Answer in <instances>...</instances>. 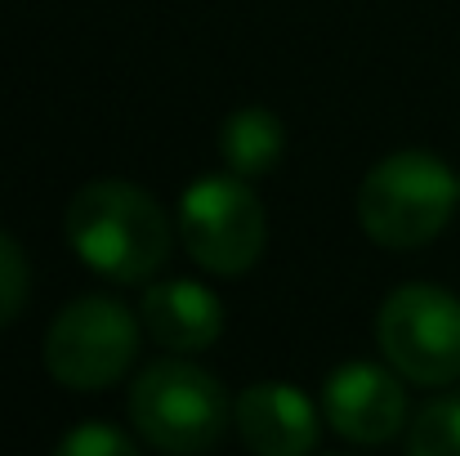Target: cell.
<instances>
[{
	"label": "cell",
	"mask_w": 460,
	"mask_h": 456,
	"mask_svg": "<svg viewBox=\"0 0 460 456\" xmlns=\"http://www.w3.org/2000/svg\"><path fill=\"white\" fill-rule=\"evenodd\" d=\"M130 421L153 448L170 456H192L224 439L233 403L206 367L188 358H161L139 371L130 389Z\"/></svg>",
	"instance_id": "3"
},
{
	"label": "cell",
	"mask_w": 460,
	"mask_h": 456,
	"mask_svg": "<svg viewBox=\"0 0 460 456\" xmlns=\"http://www.w3.org/2000/svg\"><path fill=\"white\" fill-rule=\"evenodd\" d=\"M322 416L349 443H389L407 425L402 380L376 362H344L322 385Z\"/></svg>",
	"instance_id": "7"
},
{
	"label": "cell",
	"mask_w": 460,
	"mask_h": 456,
	"mask_svg": "<svg viewBox=\"0 0 460 456\" xmlns=\"http://www.w3.org/2000/svg\"><path fill=\"white\" fill-rule=\"evenodd\" d=\"M376 340L411 385H452L460 376V300L434 282H407L380 304Z\"/></svg>",
	"instance_id": "6"
},
{
	"label": "cell",
	"mask_w": 460,
	"mask_h": 456,
	"mask_svg": "<svg viewBox=\"0 0 460 456\" xmlns=\"http://www.w3.org/2000/svg\"><path fill=\"white\" fill-rule=\"evenodd\" d=\"M27 296H31L27 255H22V246L9 233H0V326L18 322V313L27 308Z\"/></svg>",
	"instance_id": "12"
},
{
	"label": "cell",
	"mask_w": 460,
	"mask_h": 456,
	"mask_svg": "<svg viewBox=\"0 0 460 456\" xmlns=\"http://www.w3.org/2000/svg\"><path fill=\"white\" fill-rule=\"evenodd\" d=\"M67 242L81 264L112 282H148L170 260V219L130 179H94L67 201Z\"/></svg>",
	"instance_id": "1"
},
{
	"label": "cell",
	"mask_w": 460,
	"mask_h": 456,
	"mask_svg": "<svg viewBox=\"0 0 460 456\" xmlns=\"http://www.w3.org/2000/svg\"><path fill=\"white\" fill-rule=\"evenodd\" d=\"M139 322L112 296H81L72 300L45 331L40 358L45 371L67 389H108L117 385L130 362L139 358Z\"/></svg>",
	"instance_id": "5"
},
{
	"label": "cell",
	"mask_w": 460,
	"mask_h": 456,
	"mask_svg": "<svg viewBox=\"0 0 460 456\" xmlns=\"http://www.w3.org/2000/svg\"><path fill=\"white\" fill-rule=\"evenodd\" d=\"M179 233L206 273L237 278L264 255V201L242 174H201L179 197Z\"/></svg>",
	"instance_id": "4"
},
{
	"label": "cell",
	"mask_w": 460,
	"mask_h": 456,
	"mask_svg": "<svg viewBox=\"0 0 460 456\" xmlns=\"http://www.w3.org/2000/svg\"><path fill=\"white\" fill-rule=\"evenodd\" d=\"M407 456H460V394L420 407L407 434Z\"/></svg>",
	"instance_id": "11"
},
{
	"label": "cell",
	"mask_w": 460,
	"mask_h": 456,
	"mask_svg": "<svg viewBox=\"0 0 460 456\" xmlns=\"http://www.w3.org/2000/svg\"><path fill=\"white\" fill-rule=\"evenodd\" d=\"M144 326L153 331V340L170 353H201L219 340L224 331V300L188 278H170L153 282L139 304Z\"/></svg>",
	"instance_id": "9"
},
{
	"label": "cell",
	"mask_w": 460,
	"mask_h": 456,
	"mask_svg": "<svg viewBox=\"0 0 460 456\" xmlns=\"http://www.w3.org/2000/svg\"><path fill=\"white\" fill-rule=\"evenodd\" d=\"M54 456H139V448L117 425L85 421V425H76V430L63 434V443L54 448Z\"/></svg>",
	"instance_id": "13"
},
{
	"label": "cell",
	"mask_w": 460,
	"mask_h": 456,
	"mask_svg": "<svg viewBox=\"0 0 460 456\" xmlns=\"http://www.w3.org/2000/svg\"><path fill=\"white\" fill-rule=\"evenodd\" d=\"M233 421L255 456H308L317 448L322 416L296 385L264 380L237 394Z\"/></svg>",
	"instance_id": "8"
},
{
	"label": "cell",
	"mask_w": 460,
	"mask_h": 456,
	"mask_svg": "<svg viewBox=\"0 0 460 456\" xmlns=\"http://www.w3.org/2000/svg\"><path fill=\"white\" fill-rule=\"evenodd\" d=\"M219 152H224L233 174L260 179V174H269L282 161L287 130H282V121L269 108H237L224 121V130H219Z\"/></svg>",
	"instance_id": "10"
},
{
	"label": "cell",
	"mask_w": 460,
	"mask_h": 456,
	"mask_svg": "<svg viewBox=\"0 0 460 456\" xmlns=\"http://www.w3.org/2000/svg\"><path fill=\"white\" fill-rule=\"evenodd\" d=\"M460 201V174L434 152L407 148L385 156L358 183V224L385 251H416L434 242Z\"/></svg>",
	"instance_id": "2"
}]
</instances>
